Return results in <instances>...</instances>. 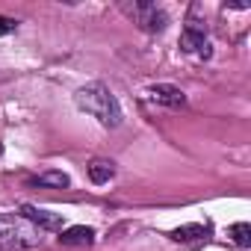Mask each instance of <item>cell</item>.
<instances>
[{
	"label": "cell",
	"instance_id": "cell-1",
	"mask_svg": "<svg viewBox=\"0 0 251 251\" xmlns=\"http://www.w3.org/2000/svg\"><path fill=\"white\" fill-rule=\"evenodd\" d=\"M77 106L83 112H89L92 118H98L103 127H118V124L124 121V112H121V103L118 98L103 86V83H89L83 86L77 95H74Z\"/></svg>",
	"mask_w": 251,
	"mask_h": 251
},
{
	"label": "cell",
	"instance_id": "cell-2",
	"mask_svg": "<svg viewBox=\"0 0 251 251\" xmlns=\"http://www.w3.org/2000/svg\"><path fill=\"white\" fill-rule=\"evenodd\" d=\"M180 50L183 53H195L198 59H210L213 56V45L207 39V30L198 21H186L183 33H180Z\"/></svg>",
	"mask_w": 251,
	"mask_h": 251
},
{
	"label": "cell",
	"instance_id": "cell-3",
	"mask_svg": "<svg viewBox=\"0 0 251 251\" xmlns=\"http://www.w3.org/2000/svg\"><path fill=\"white\" fill-rule=\"evenodd\" d=\"M127 12L136 18V24H139L145 33H163L166 24H169V15H166L157 3H148V0H139V3L127 6Z\"/></svg>",
	"mask_w": 251,
	"mask_h": 251
},
{
	"label": "cell",
	"instance_id": "cell-4",
	"mask_svg": "<svg viewBox=\"0 0 251 251\" xmlns=\"http://www.w3.org/2000/svg\"><path fill=\"white\" fill-rule=\"evenodd\" d=\"M42 245V236L33 230H18V227H0V251H27Z\"/></svg>",
	"mask_w": 251,
	"mask_h": 251
},
{
	"label": "cell",
	"instance_id": "cell-5",
	"mask_svg": "<svg viewBox=\"0 0 251 251\" xmlns=\"http://www.w3.org/2000/svg\"><path fill=\"white\" fill-rule=\"evenodd\" d=\"M21 216H24L27 222H33V225H39V230H62V216H59V213H50V210L24 204V207H21Z\"/></svg>",
	"mask_w": 251,
	"mask_h": 251
},
{
	"label": "cell",
	"instance_id": "cell-6",
	"mask_svg": "<svg viewBox=\"0 0 251 251\" xmlns=\"http://www.w3.org/2000/svg\"><path fill=\"white\" fill-rule=\"evenodd\" d=\"M148 100H154V103H160V106H172V109H177V106H183V103H186V95H183L177 86L157 83V86H151V89H148Z\"/></svg>",
	"mask_w": 251,
	"mask_h": 251
},
{
	"label": "cell",
	"instance_id": "cell-7",
	"mask_svg": "<svg viewBox=\"0 0 251 251\" xmlns=\"http://www.w3.org/2000/svg\"><path fill=\"white\" fill-rule=\"evenodd\" d=\"M95 242V230L86 225H74L59 230V245H92Z\"/></svg>",
	"mask_w": 251,
	"mask_h": 251
},
{
	"label": "cell",
	"instance_id": "cell-8",
	"mask_svg": "<svg viewBox=\"0 0 251 251\" xmlns=\"http://www.w3.org/2000/svg\"><path fill=\"white\" fill-rule=\"evenodd\" d=\"M112 175H115V166L109 163V160H92L89 163V177H92V183H109L112 180Z\"/></svg>",
	"mask_w": 251,
	"mask_h": 251
},
{
	"label": "cell",
	"instance_id": "cell-9",
	"mask_svg": "<svg viewBox=\"0 0 251 251\" xmlns=\"http://www.w3.org/2000/svg\"><path fill=\"white\" fill-rule=\"evenodd\" d=\"M210 227L207 225H183V227H175L172 230V239L177 242H192V239H207Z\"/></svg>",
	"mask_w": 251,
	"mask_h": 251
},
{
	"label": "cell",
	"instance_id": "cell-10",
	"mask_svg": "<svg viewBox=\"0 0 251 251\" xmlns=\"http://www.w3.org/2000/svg\"><path fill=\"white\" fill-rule=\"evenodd\" d=\"M36 186H50V189H65L71 183V177L65 172H42L39 177H33Z\"/></svg>",
	"mask_w": 251,
	"mask_h": 251
},
{
	"label": "cell",
	"instance_id": "cell-11",
	"mask_svg": "<svg viewBox=\"0 0 251 251\" xmlns=\"http://www.w3.org/2000/svg\"><path fill=\"white\" fill-rule=\"evenodd\" d=\"M227 233L233 236V242H236L239 248H248V245H251V225H248V222H236V225H230Z\"/></svg>",
	"mask_w": 251,
	"mask_h": 251
},
{
	"label": "cell",
	"instance_id": "cell-12",
	"mask_svg": "<svg viewBox=\"0 0 251 251\" xmlns=\"http://www.w3.org/2000/svg\"><path fill=\"white\" fill-rule=\"evenodd\" d=\"M18 30V21L15 18H6V15H0V36H9Z\"/></svg>",
	"mask_w": 251,
	"mask_h": 251
}]
</instances>
